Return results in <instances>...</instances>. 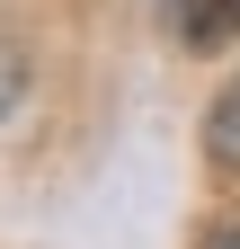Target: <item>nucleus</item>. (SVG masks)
I'll use <instances>...</instances> for the list:
<instances>
[{
  "label": "nucleus",
  "instance_id": "obj_3",
  "mask_svg": "<svg viewBox=\"0 0 240 249\" xmlns=\"http://www.w3.org/2000/svg\"><path fill=\"white\" fill-rule=\"evenodd\" d=\"M205 249H240V223H231V231H214V240H205Z\"/></svg>",
  "mask_w": 240,
  "mask_h": 249
},
{
  "label": "nucleus",
  "instance_id": "obj_1",
  "mask_svg": "<svg viewBox=\"0 0 240 249\" xmlns=\"http://www.w3.org/2000/svg\"><path fill=\"white\" fill-rule=\"evenodd\" d=\"M160 18H169V36L178 45H231L240 36V0H160Z\"/></svg>",
  "mask_w": 240,
  "mask_h": 249
},
{
  "label": "nucleus",
  "instance_id": "obj_2",
  "mask_svg": "<svg viewBox=\"0 0 240 249\" xmlns=\"http://www.w3.org/2000/svg\"><path fill=\"white\" fill-rule=\"evenodd\" d=\"M205 151H214V169H240V71L214 107H205Z\"/></svg>",
  "mask_w": 240,
  "mask_h": 249
}]
</instances>
